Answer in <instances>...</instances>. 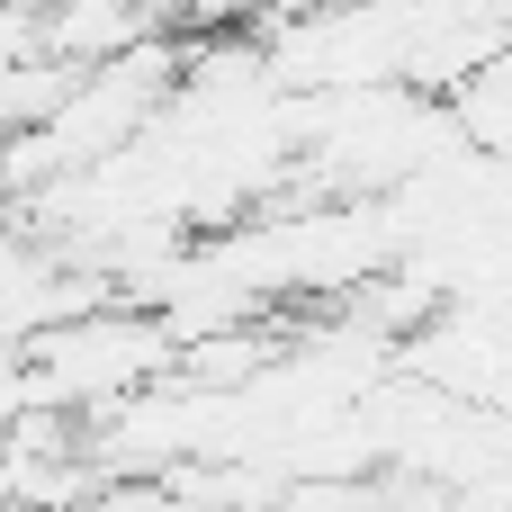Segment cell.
Segmentation results:
<instances>
[{
    "label": "cell",
    "instance_id": "6da1fadb",
    "mask_svg": "<svg viewBox=\"0 0 512 512\" xmlns=\"http://www.w3.org/2000/svg\"><path fill=\"white\" fill-rule=\"evenodd\" d=\"M180 369V342L171 324L144 306V315H108V306H81L63 324L36 333V387L27 405H117L153 378Z\"/></svg>",
    "mask_w": 512,
    "mask_h": 512
},
{
    "label": "cell",
    "instance_id": "7a4b0ae2",
    "mask_svg": "<svg viewBox=\"0 0 512 512\" xmlns=\"http://www.w3.org/2000/svg\"><path fill=\"white\" fill-rule=\"evenodd\" d=\"M72 512H180V504H171V486H153V477H144V486H135V477H108L99 495H81Z\"/></svg>",
    "mask_w": 512,
    "mask_h": 512
}]
</instances>
